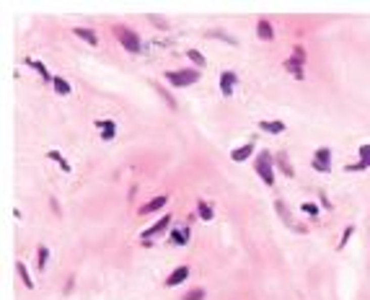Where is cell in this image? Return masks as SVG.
<instances>
[{"label":"cell","mask_w":370,"mask_h":300,"mask_svg":"<svg viewBox=\"0 0 370 300\" xmlns=\"http://www.w3.org/2000/svg\"><path fill=\"white\" fill-rule=\"evenodd\" d=\"M166 80L173 85V88H184V85H194L200 80V70L187 68V70H171L166 73Z\"/></svg>","instance_id":"cell-1"},{"label":"cell","mask_w":370,"mask_h":300,"mask_svg":"<svg viewBox=\"0 0 370 300\" xmlns=\"http://www.w3.org/2000/svg\"><path fill=\"white\" fill-rule=\"evenodd\" d=\"M254 168H256V174H259V179H262L267 186H272L274 184V168H272V156L267 153V150H262V153L256 156V161H254Z\"/></svg>","instance_id":"cell-2"},{"label":"cell","mask_w":370,"mask_h":300,"mask_svg":"<svg viewBox=\"0 0 370 300\" xmlns=\"http://www.w3.org/2000/svg\"><path fill=\"white\" fill-rule=\"evenodd\" d=\"M117 39H119V44H122L127 52H132V55H140V52H143V41H140V36H137L132 29H127V26L117 29Z\"/></svg>","instance_id":"cell-3"},{"label":"cell","mask_w":370,"mask_h":300,"mask_svg":"<svg viewBox=\"0 0 370 300\" xmlns=\"http://www.w3.org/2000/svg\"><path fill=\"white\" fill-rule=\"evenodd\" d=\"M189 267L184 264V267H176V269H173L168 277H166V287H176V285H181V282H187L189 280Z\"/></svg>","instance_id":"cell-4"},{"label":"cell","mask_w":370,"mask_h":300,"mask_svg":"<svg viewBox=\"0 0 370 300\" xmlns=\"http://www.w3.org/2000/svg\"><path fill=\"white\" fill-rule=\"evenodd\" d=\"M303 60H306V57H303V49H300V47H295V55H293V57L285 62V68H288V70H290V73H293L298 80H303V70H300Z\"/></svg>","instance_id":"cell-5"},{"label":"cell","mask_w":370,"mask_h":300,"mask_svg":"<svg viewBox=\"0 0 370 300\" xmlns=\"http://www.w3.org/2000/svg\"><path fill=\"white\" fill-rule=\"evenodd\" d=\"M168 223H171V215H163V220H158L156 225H150L148 230H143V241H150V238H153V235H158V233H163Z\"/></svg>","instance_id":"cell-6"},{"label":"cell","mask_w":370,"mask_h":300,"mask_svg":"<svg viewBox=\"0 0 370 300\" xmlns=\"http://www.w3.org/2000/svg\"><path fill=\"white\" fill-rule=\"evenodd\" d=\"M168 202V197L166 194H161V197H153L148 205H143L140 207V215H150V212H158V210H163V205Z\"/></svg>","instance_id":"cell-7"},{"label":"cell","mask_w":370,"mask_h":300,"mask_svg":"<svg viewBox=\"0 0 370 300\" xmlns=\"http://www.w3.org/2000/svg\"><path fill=\"white\" fill-rule=\"evenodd\" d=\"M233 85H236V73H230V70L220 73V91L225 96H233Z\"/></svg>","instance_id":"cell-8"},{"label":"cell","mask_w":370,"mask_h":300,"mask_svg":"<svg viewBox=\"0 0 370 300\" xmlns=\"http://www.w3.org/2000/svg\"><path fill=\"white\" fill-rule=\"evenodd\" d=\"M251 153H254V145H251V142H246V145H241V147H236L233 153H230V158H233L236 163H244Z\"/></svg>","instance_id":"cell-9"},{"label":"cell","mask_w":370,"mask_h":300,"mask_svg":"<svg viewBox=\"0 0 370 300\" xmlns=\"http://www.w3.org/2000/svg\"><path fill=\"white\" fill-rule=\"evenodd\" d=\"M256 34H259V39H264V41H269L272 36H274V31H272V24H269V21H259V24H256Z\"/></svg>","instance_id":"cell-10"},{"label":"cell","mask_w":370,"mask_h":300,"mask_svg":"<svg viewBox=\"0 0 370 300\" xmlns=\"http://www.w3.org/2000/svg\"><path fill=\"white\" fill-rule=\"evenodd\" d=\"M99 130H104V140H114V132H117V127L112 119H99Z\"/></svg>","instance_id":"cell-11"},{"label":"cell","mask_w":370,"mask_h":300,"mask_svg":"<svg viewBox=\"0 0 370 300\" xmlns=\"http://www.w3.org/2000/svg\"><path fill=\"white\" fill-rule=\"evenodd\" d=\"M259 130L272 132V135H280V132H285V124H282V122H259Z\"/></svg>","instance_id":"cell-12"},{"label":"cell","mask_w":370,"mask_h":300,"mask_svg":"<svg viewBox=\"0 0 370 300\" xmlns=\"http://www.w3.org/2000/svg\"><path fill=\"white\" fill-rule=\"evenodd\" d=\"M75 36L83 39V41H88V44H99V36L94 29H75Z\"/></svg>","instance_id":"cell-13"},{"label":"cell","mask_w":370,"mask_h":300,"mask_svg":"<svg viewBox=\"0 0 370 300\" xmlns=\"http://www.w3.org/2000/svg\"><path fill=\"white\" fill-rule=\"evenodd\" d=\"M52 85H55V91H57V93H62V96H68V93L73 91V88H70V83L65 80V78H60V75H55Z\"/></svg>","instance_id":"cell-14"},{"label":"cell","mask_w":370,"mask_h":300,"mask_svg":"<svg viewBox=\"0 0 370 300\" xmlns=\"http://www.w3.org/2000/svg\"><path fill=\"white\" fill-rule=\"evenodd\" d=\"M316 163L332 166V150H329V147H318V150H316Z\"/></svg>","instance_id":"cell-15"},{"label":"cell","mask_w":370,"mask_h":300,"mask_svg":"<svg viewBox=\"0 0 370 300\" xmlns=\"http://www.w3.org/2000/svg\"><path fill=\"white\" fill-rule=\"evenodd\" d=\"M197 210H200V218H202L205 223H210V220H212V207H210V205H207L205 199H200Z\"/></svg>","instance_id":"cell-16"},{"label":"cell","mask_w":370,"mask_h":300,"mask_svg":"<svg viewBox=\"0 0 370 300\" xmlns=\"http://www.w3.org/2000/svg\"><path fill=\"white\" fill-rule=\"evenodd\" d=\"M16 269H18V274H21V280H24V285L26 287H34V282H31V277H29V272H26V264H16Z\"/></svg>","instance_id":"cell-17"},{"label":"cell","mask_w":370,"mask_h":300,"mask_svg":"<svg viewBox=\"0 0 370 300\" xmlns=\"http://www.w3.org/2000/svg\"><path fill=\"white\" fill-rule=\"evenodd\" d=\"M29 65H31V68H36V70H39V75L44 78V80H55V75H50V73H47V68L41 65V62H36V60H29Z\"/></svg>","instance_id":"cell-18"},{"label":"cell","mask_w":370,"mask_h":300,"mask_svg":"<svg viewBox=\"0 0 370 300\" xmlns=\"http://www.w3.org/2000/svg\"><path fill=\"white\" fill-rule=\"evenodd\" d=\"M187 57H189L197 68H202V65H205V57H202V52H197V49H189V52H187Z\"/></svg>","instance_id":"cell-19"},{"label":"cell","mask_w":370,"mask_h":300,"mask_svg":"<svg viewBox=\"0 0 370 300\" xmlns=\"http://www.w3.org/2000/svg\"><path fill=\"white\" fill-rule=\"evenodd\" d=\"M181 300H205V290H202V287H194V290H189Z\"/></svg>","instance_id":"cell-20"},{"label":"cell","mask_w":370,"mask_h":300,"mask_svg":"<svg viewBox=\"0 0 370 300\" xmlns=\"http://www.w3.org/2000/svg\"><path fill=\"white\" fill-rule=\"evenodd\" d=\"M171 241L176 243V246H184L187 243V230H173L171 233Z\"/></svg>","instance_id":"cell-21"},{"label":"cell","mask_w":370,"mask_h":300,"mask_svg":"<svg viewBox=\"0 0 370 300\" xmlns=\"http://www.w3.org/2000/svg\"><path fill=\"white\" fill-rule=\"evenodd\" d=\"M360 161H362V166H370V145L360 147Z\"/></svg>","instance_id":"cell-22"},{"label":"cell","mask_w":370,"mask_h":300,"mask_svg":"<svg viewBox=\"0 0 370 300\" xmlns=\"http://www.w3.org/2000/svg\"><path fill=\"white\" fill-rule=\"evenodd\" d=\"M47 256H50V251L41 246V248H39V264H36L39 269H44V267H47Z\"/></svg>","instance_id":"cell-23"},{"label":"cell","mask_w":370,"mask_h":300,"mask_svg":"<svg viewBox=\"0 0 370 300\" xmlns=\"http://www.w3.org/2000/svg\"><path fill=\"white\" fill-rule=\"evenodd\" d=\"M50 158H55V161H57V163H60V166H62L65 171H70V166H68V161H65V158H62V156L57 153V150H50Z\"/></svg>","instance_id":"cell-24"},{"label":"cell","mask_w":370,"mask_h":300,"mask_svg":"<svg viewBox=\"0 0 370 300\" xmlns=\"http://www.w3.org/2000/svg\"><path fill=\"white\" fill-rule=\"evenodd\" d=\"M282 171H285L288 176H293V166H290V163H288L285 158H282Z\"/></svg>","instance_id":"cell-25"},{"label":"cell","mask_w":370,"mask_h":300,"mask_svg":"<svg viewBox=\"0 0 370 300\" xmlns=\"http://www.w3.org/2000/svg\"><path fill=\"white\" fill-rule=\"evenodd\" d=\"M313 168H316V171H321V174H326V171H329L332 166H323V163H316V161H313Z\"/></svg>","instance_id":"cell-26"},{"label":"cell","mask_w":370,"mask_h":300,"mask_svg":"<svg viewBox=\"0 0 370 300\" xmlns=\"http://www.w3.org/2000/svg\"><path fill=\"white\" fill-rule=\"evenodd\" d=\"M303 210L311 212V215H316V207H313V205H303Z\"/></svg>","instance_id":"cell-27"}]
</instances>
